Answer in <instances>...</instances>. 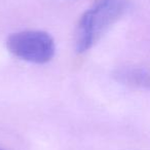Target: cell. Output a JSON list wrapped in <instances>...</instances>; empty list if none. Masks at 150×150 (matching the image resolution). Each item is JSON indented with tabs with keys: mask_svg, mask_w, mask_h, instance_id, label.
Instances as JSON below:
<instances>
[{
	"mask_svg": "<svg viewBox=\"0 0 150 150\" xmlns=\"http://www.w3.org/2000/svg\"><path fill=\"white\" fill-rule=\"evenodd\" d=\"M129 0H97L81 16L75 30V50L82 54L91 50L100 38L127 13Z\"/></svg>",
	"mask_w": 150,
	"mask_h": 150,
	"instance_id": "6da1fadb",
	"label": "cell"
},
{
	"mask_svg": "<svg viewBox=\"0 0 150 150\" xmlns=\"http://www.w3.org/2000/svg\"><path fill=\"white\" fill-rule=\"evenodd\" d=\"M6 48L17 58L34 64L50 62L56 52L54 38L46 32L37 30L11 34L6 39Z\"/></svg>",
	"mask_w": 150,
	"mask_h": 150,
	"instance_id": "7a4b0ae2",
	"label": "cell"
},
{
	"mask_svg": "<svg viewBox=\"0 0 150 150\" xmlns=\"http://www.w3.org/2000/svg\"><path fill=\"white\" fill-rule=\"evenodd\" d=\"M0 150H2V149H0Z\"/></svg>",
	"mask_w": 150,
	"mask_h": 150,
	"instance_id": "3957f363",
	"label": "cell"
}]
</instances>
